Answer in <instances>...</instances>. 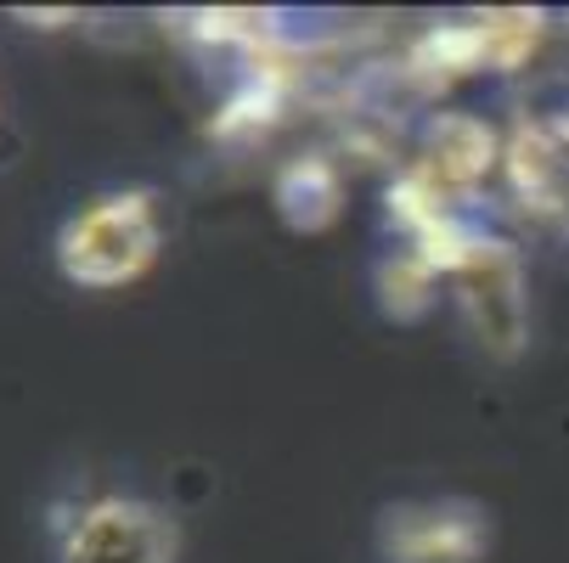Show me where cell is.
Instances as JSON below:
<instances>
[{"mask_svg":"<svg viewBox=\"0 0 569 563\" xmlns=\"http://www.w3.org/2000/svg\"><path fill=\"white\" fill-rule=\"evenodd\" d=\"M378 546L389 563H479L491 524L473 502H400L378 519Z\"/></svg>","mask_w":569,"mask_h":563,"instance_id":"277c9868","label":"cell"},{"mask_svg":"<svg viewBox=\"0 0 569 563\" xmlns=\"http://www.w3.org/2000/svg\"><path fill=\"white\" fill-rule=\"evenodd\" d=\"M502 152L508 147L497 141V130L485 119H473V113H435L429 130H423V147L412 158V170L435 192H446L451 203H468L485 181L497 175Z\"/></svg>","mask_w":569,"mask_h":563,"instance_id":"5b68a950","label":"cell"},{"mask_svg":"<svg viewBox=\"0 0 569 563\" xmlns=\"http://www.w3.org/2000/svg\"><path fill=\"white\" fill-rule=\"evenodd\" d=\"M502 170L513 181V198L530 220H569V135L558 124H525L513 130Z\"/></svg>","mask_w":569,"mask_h":563,"instance_id":"8992f818","label":"cell"},{"mask_svg":"<svg viewBox=\"0 0 569 563\" xmlns=\"http://www.w3.org/2000/svg\"><path fill=\"white\" fill-rule=\"evenodd\" d=\"M271 203L293 231H328L345 209V170L328 152L288 158V164L277 170V181H271Z\"/></svg>","mask_w":569,"mask_h":563,"instance_id":"52a82bcc","label":"cell"},{"mask_svg":"<svg viewBox=\"0 0 569 563\" xmlns=\"http://www.w3.org/2000/svg\"><path fill=\"white\" fill-rule=\"evenodd\" d=\"M457 304H462V321L468 333L479 339L485 355L497 361H513L530 339V288H525V254L497 231H473L468 249L451 260L446 271Z\"/></svg>","mask_w":569,"mask_h":563,"instance_id":"7a4b0ae2","label":"cell"},{"mask_svg":"<svg viewBox=\"0 0 569 563\" xmlns=\"http://www.w3.org/2000/svg\"><path fill=\"white\" fill-rule=\"evenodd\" d=\"M181 535L164 507L141 496H97L62 530V563H176Z\"/></svg>","mask_w":569,"mask_h":563,"instance_id":"3957f363","label":"cell"},{"mask_svg":"<svg viewBox=\"0 0 569 563\" xmlns=\"http://www.w3.org/2000/svg\"><path fill=\"white\" fill-rule=\"evenodd\" d=\"M158 249H164V209H158V192L124 187V192L91 198L79 214L62 220L57 271L73 288L113 293V288L141 282L158 265Z\"/></svg>","mask_w":569,"mask_h":563,"instance_id":"6da1fadb","label":"cell"},{"mask_svg":"<svg viewBox=\"0 0 569 563\" xmlns=\"http://www.w3.org/2000/svg\"><path fill=\"white\" fill-rule=\"evenodd\" d=\"M440 282H446V277H440L418 249H395V254L378 265V304H383V315H395V321H418V315L435 304Z\"/></svg>","mask_w":569,"mask_h":563,"instance_id":"ba28073f","label":"cell"}]
</instances>
